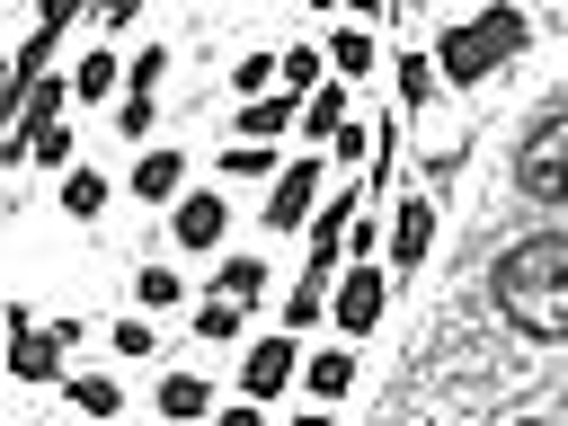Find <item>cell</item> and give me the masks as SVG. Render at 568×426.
<instances>
[{
  "label": "cell",
  "instance_id": "6da1fadb",
  "mask_svg": "<svg viewBox=\"0 0 568 426\" xmlns=\"http://www.w3.org/2000/svg\"><path fill=\"white\" fill-rule=\"evenodd\" d=\"M524 44H532V9H524V0H479L470 18L435 27V71H444L453 98H470V89H488Z\"/></svg>",
  "mask_w": 568,
  "mask_h": 426
},
{
  "label": "cell",
  "instance_id": "7a4b0ae2",
  "mask_svg": "<svg viewBox=\"0 0 568 426\" xmlns=\"http://www.w3.org/2000/svg\"><path fill=\"white\" fill-rule=\"evenodd\" d=\"M515 195L541 204V213H568V98L524 115V133H515Z\"/></svg>",
  "mask_w": 568,
  "mask_h": 426
},
{
  "label": "cell",
  "instance_id": "3957f363",
  "mask_svg": "<svg viewBox=\"0 0 568 426\" xmlns=\"http://www.w3.org/2000/svg\"><path fill=\"white\" fill-rule=\"evenodd\" d=\"M320 204H328V160H320V151H293V160H284V178L266 186V204H257V222H266L275 240H302Z\"/></svg>",
  "mask_w": 568,
  "mask_h": 426
},
{
  "label": "cell",
  "instance_id": "277c9868",
  "mask_svg": "<svg viewBox=\"0 0 568 426\" xmlns=\"http://www.w3.org/2000/svg\"><path fill=\"white\" fill-rule=\"evenodd\" d=\"M364 213H373V186H364V178L337 186V195L311 213V231H302V275H346V240H355Z\"/></svg>",
  "mask_w": 568,
  "mask_h": 426
},
{
  "label": "cell",
  "instance_id": "5b68a950",
  "mask_svg": "<svg viewBox=\"0 0 568 426\" xmlns=\"http://www.w3.org/2000/svg\"><path fill=\"white\" fill-rule=\"evenodd\" d=\"M390 284H399V275H390L382 257H355V266L337 275V302H328V328L364 346V337L382 328V311H390Z\"/></svg>",
  "mask_w": 568,
  "mask_h": 426
},
{
  "label": "cell",
  "instance_id": "8992f818",
  "mask_svg": "<svg viewBox=\"0 0 568 426\" xmlns=\"http://www.w3.org/2000/svg\"><path fill=\"white\" fill-rule=\"evenodd\" d=\"M435 231H444V195L435 186H417V195H399L390 204V275L408 284V275H426V257H435Z\"/></svg>",
  "mask_w": 568,
  "mask_h": 426
},
{
  "label": "cell",
  "instance_id": "52a82bcc",
  "mask_svg": "<svg viewBox=\"0 0 568 426\" xmlns=\"http://www.w3.org/2000/svg\"><path fill=\"white\" fill-rule=\"evenodd\" d=\"M80 9H98V0H36V27H27V44L9 53V106L53 71V44L71 36V18H80Z\"/></svg>",
  "mask_w": 568,
  "mask_h": 426
},
{
  "label": "cell",
  "instance_id": "ba28073f",
  "mask_svg": "<svg viewBox=\"0 0 568 426\" xmlns=\"http://www.w3.org/2000/svg\"><path fill=\"white\" fill-rule=\"evenodd\" d=\"M302 364H311V346H302L293 328L248 337V346H240V399H275V390H293V382H302Z\"/></svg>",
  "mask_w": 568,
  "mask_h": 426
},
{
  "label": "cell",
  "instance_id": "9c48e42d",
  "mask_svg": "<svg viewBox=\"0 0 568 426\" xmlns=\"http://www.w3.org/2000/svg\"><path fill=\"white\" fill-rule=\"evenodd\" d=\"M222 231H231V195H222V186H186V195L169 204V240H178V248L213 257V248H222Z\"/></svg>",
  "mask_w": 568,
  "mask_h": 426
},
{
  "label": "cell",
  "instance_id": "30bf717a",
  "mask_svg": "<svg viewBox=\"0 0 568 426\" xmlns=\"http://www.w3.org/2000/svg\"><path fill=\"white\" fill-rule=\"evenodd\" d=\"M124 186H133L151 213H169V204L186 195V151H178V142H142V160L124 169Z\"/></svg>",
  "mask_w": 568,
  "mask_h": 426
},
{
  "label": "cell",
  "instance_id": "8fae6325",
  "mask_svg": "<svg viewBox=\"0 0 568 426\" xmlns=\"http://www.w3.org/2000/svg\"><path fill=\"white\" fill-rule=\"evenodd\" d=\"M62 355H71V346H62L53 328H27V337H9V382H27V390H62V382H71Z\"/></svg>",
  "mask_w": 568,
  "mask_h": 426
},
{
  "label": "cell",
  "instance_id": "7c38bea8",
  "mask_svg": "<svg viewBox=\"0 0 568 426\" xmlns=\"http://www.w3.org/2000/svg\"><path fill=\"white\" fill-rule=\"evenodd\" d=\"M355 382H364V364H355V337H328V346H311V364H302V390H311L320 408H337Z\"/></svg>",
  "mask_w": 568,
  "mask_h": 426
},
{
  "label": "cell",
  "instance_id": "4fadbf2b",
  "mask_svg": "<svg viewBox=\"0 0 568 426\" xmlns=\"http://www.w3.org/2000/svg\"><path fill=\"white\" fill-rule=\"evenodd\" d=\"M284 133H302V98H293V89L231 106V142H284Z\"/></svg>",
  "mask_w": 568,
  "mask_h": 426
},
{
  "label": "cell",
  "instance_id": "5bb4252c",
  "mask_svg": "<svg viewBox=\"0 0 568 426\" xmlns=\"http://www.w3.org/2000/svg\"><path fill=\"white\" fill-rule=\"evenodd\" d=\"M355 124V80H320L311 98H302V133L293 142H337Z\"/></svg>",
  "mask_w": 568,
  "mask_h": 426
},
{
  "label": "cell",
  "instance_id": "9a60e30c",
  "mask_svg": "<svg viewBox=\"0 0 568 426\" xmlns=\"http://www.w3.org/2000/svg\"><path fill=\"white\" fill-rule=\"evenodd\" d=\"M151 408H160L169 426H204L222 399H213V382H204V373H160V382H151Z\"/></svg>",
  "mask_w": 568,
  "mask_h": 426
},
{
  "label": "cell",
  "instance_id": "2e32d148",
  "mask_svg": "<svg viewBox=\"0 0 568 426\" xmlns=\"http://www.w3.org/2000/svg\"><path fill=\"white\" fill-rule=\"evenodd\" d=\"M328 71H337V80H373V71H390V53H382V36H373L364 18H346V27L328 36Z\"/></svg>",
  "mask_w": 568,
  "mask_h": 426
},
{
  "label": "cell",
  "instance_id": "e0dca14e",
  "mask_svg": "<svg viewBox=\"0 0 568 426\" xmlns=\"http://www.w3.org/2000/svg\"><path fill=\"white\" fill-rule=\"evenodd\" d=\"M390 71H399V115H426V106H435V89H444V71H435V44H408V53H390Z\"/></svg>",
  "mask_w": 568,
  "mask_h": 426
},
{
  "label": "cell",
  "instance_id": "ac0fdd59",
  "mask_svg": "<svg viewBox=\"0 0 568 426\" xmlns=\"http://www.w3.org/2000/svg\"><path fill=\"white\" fill-rule=\"evenodd\" d=\"M328 302H337V275H293V293H284V311H275V328L311 337V328L328 320Z\"/></svg>",
  "mask_w": 568,
  "mask_h": 426
},
{
  "label": "cell",
  "instance_id": "d6986e66",
  "mask_svg": "<svg viewBox=\"0 0 568 426\" xmlns=\"http://www.w3.org/2000/svg\"><path fill=\"white\" fill-rule=\"evenodd\" d=\"M266 284H275V275H266V257H257V248H222L213 293H231V302H248V311H257V302H266Z\"/></svg>",
  "mask_w": 568,
  "mask_h": 426
},
{
  "label": "cell",
  "instance_id": "ffe728a7",
  "mask_svg": "<svg viewBox=\"0 0 568 426\" xmlns=\"http://www.w3.org/2000/svg\"><path fill=\"white\" fill-rule=\"evenodd\" d=\"M115 80H124V53H115V44H80V62H71V89H80V106H98Z\"/></svg>",
  "mask_w": 568,
  "mask_h": 426
},
{
  "label": "cell",
  "instance_id": "44dd1931",
  "mask_svg": "<svg viewBox=\"0 0 568 426\" xmlns=\"http://www.w3.org/2000/svg\"><path fill=\"white\" fill-rule=\"evenodd\" d=\"M106 195H115V178H106V169H89V160H80V169H62V213H71V222H98V213H106Z\"/></svg>",
  "mask_w": 568,
  "mask_h": 426
},
{
  "label": "cell",
  "instance_id": "7402d4cb",
  "mask_svg": "<svg viewBox=\"0 0 568 426\" xmlns=\"http://www.w3.org/2000/svg\"><path fill=\"white\" fill-rule=\"evenodd\" d=\"M195 337H204V346H240V337H248V302L204 293V302H195Z\"/></svg>",
  "mask_w": 568,
  "mask_h": 426
},
{
  "label": "cell",
  "instance_id": "603a6c76",
  "mask_svg": "<svg viewBox=\"0 0 568 426\" xmlns=\"http://www.w3.org/2000/svg\"><path fill=\"white\" fill-rule=\"evenodd\" d=\"M222 80H231V98H240V106H248V98H275V89H284V53H240Z\"/></svg>",
  "mask_w": 568,
  "mask_h": 426
},
{
  "label": "cell",
  "instance_id": "cb8c5ba5",
  "mask_svg": "<svg viewBox=\"0 0 568 426\" xmlns=\"http://www.w3.org/2000/svg\"><path fill=\"white\" fill-rule=\"evenodd\" d=\"M62 399H71L80 417H115V408H124V382H115V373H80V364H71Z\"/></svg>",
  "mask_w": 568,
  "mask_h": 426
},
{
  "label": "cell",
  "instance_id": "d4e9b609",
  "mask_svg": "<svg viewBox=\"0 0 568 426\" xmlns=\"http://www.w3.org/2000/svg\"><path fill=\"white\" fill-rule=\"evenodd\" d=\"M222 178H248V186H275V178H284V151H275V142H231V151H222Z\"/></svg>",
  "mask_w": 568,
  "mask_h": 426
},
{
  "label": "cell",
  "instance_id": "484cf974",
  "mask_svg": "<svg viewBox=\"0 0 568 426\" xmlns=\"http://www.w3.org/2000/svg\"><path fill=\"white\" fill-rule=\"evenodd\" d=\"M320 80H337V71H328V44H284V89L311 98Z\"/></svg>",
  "mask_w": 568,
  "mask_h": 426
},
{
  "label": "cell",
  "instance_id": "4316f807",
  "mask_svg": "<svg viewBox=\"0 0 568 426\" xmlns=\"http://www.w3.org/2000/svg\"><path fill=\"white\" fill-rule=\"evenodd\" d=\"M133 302H142V311H178V302H186V275H178V266H160V257H151V266H142V275H133Z\"/></svg>",
  "mask_w": 568,
  "mask_h": 426
},
{
  "label": "cell",
  "instance_id": "83f0119b",
  "mask_svg": "<svg viewBox=\"0 0 568 426\" xmlns=\"http://www.w3.org/2000/svg\"><path fill=\"white\" fill-rule=\"evenodd\" d=\"M160 71H169V44H160V36H151L142 53H124V89H133V98H160Z\"/></svg>",
  "mask_w": 568,
  "mask_h": 426
},
{
  "label": "cell",
  "instance_id": "f1b7e54d",
  "mask_svg": "<svg viewBox=\"0 0 568 426\" xmlns=\"http://www.w3.org/2000/svg\"><path fill=\"white\" fill-rule=\"evenodd\" d=\"M462 160H470V142H426V160H417V186H435V195H444V186L462 178Z\"/></svg>",
  "mask_w": 568,
  "mask_h": 426
},
{
  "label": "cell",
  "instance_id": "f546056e",
  "mask_svg": "<svg viewBox=\"0 0 568 426\" xmlns=\"http://www.w3.org/2000/svg\"><path fill=\"white\" fill-rule=\"evenodd\" d=\"M27 169H53V178H62V169H80V160H71V124H44V133H36V151H27Z\"/></svg>",
  "mask_w": 568,
  "mask_h": 426
},
{
  "label": "cell",
  "instance_id": "4dcf8cb0",
  "mask_svg": "<svg viewBox=\"0 0 568 426\" xmlns=\"http://www.w3.org/2000/svg\"><path fill=\"white\" fill-rule=\"evenodd\" d=\"M106 346H115V355H160L151 320H115V328H106Z\"/></svg>",
  "mask_w": 568,
  "mask_h": 426
},
{
  "label": "cell",
  "instance_id": "1f68e13d",
  "mask_svg": "<svg viewBox=\"0 0 568 426\" xmlns=\"http://www.w3.org/2000/svg\"><path fill=\"white\" fill-rule=\"evenodd\" d=\"M115 133H124V142H142V133H151V98H133V89H124V106H115Z\"/></svg>",
  "mask_w": 568,
  "mask_h": 426
},
{
  "label": "cell",
  "instance_id": "d6a6232c",
  "mask_svg": "<svg viewBox=\"0 0 568 426\" xmlns=\"http://www.w3.org/2000/svg\"><path fill=\"white\" fill-rule=\"evenodd\" d=\"M204 426H266V399H231V408H213Z\"/></svg>",
  "mask_w": 568,
  "mask_h": 426
},
{
  "label": "cell",
  "instance_id": "836d02e7",
  "mask_svg": "<svg viewBox=\"0 0 568 426\" xmlns=\"http://www.w3.org/2000/svg\"><path fill=\"white\" fill-rule=\"evenodd\" d=\"M142 9H151V0H98V9H89V18H98V27H106V36H115V27H133V18H142Z\"/></svg>",
  "mask_w": 568,
  "mask_h": 426
},
{
  "label": "cell",
  "instance_id": "e575fe53",
  "mask_svg": "<svg viewBox=\"0 0 568 426\" xmlns=\"http://www.w3.org/2000/svg\"><path fill=\"white\" fill-rule=\"evenodd\" d=\"M346 18H364V27H373V18H399V9H390V0H346Z\"/></svg>",
  "mask_w": 568,
  "mask_h": 426
},
{
  "label": "cell",
  "instance_id": "d590c367",
  "mask_svg": "<svg viewBox=\"0 0 568 426\" xmlns=\"http://www.w3.org/2000/svg\"><path fill=\"white\" fill-rule=\"evenodd\" d=\"M293 426H337V417H328V408H320V399H311V408H302V417H293Z\"/></svg>",
  "mask_w": 568,
  "mask_h": 426
},
{
  "label": "cell",
  "instance_id": "8d00e7d4",
  "mask_svg": "<svg viewBox=\"0 0 568 426\" xmlns=\"http://www.w3.org/2000/svg\"><path fill=\"white\" fill-rule=\"evenodd\" d=\"M390 9H399V18H417V9H426V0H390Z\"/></svg>",
  "mask_w": 568,
  "mask_h": 426
},
{
  "label": "cell",
  "instance_id": "74e56055",
  "mask_svg": "<svg viewBox=\"0 0 568 426\" xmlns=\"http://www.w3.org/2000/svg\"><path fill=\"white\" fill-rule=\"evenodd\" d=\"M302 9H346V0H302Z\"/></svg>",
  "mask_w": 568,
  "mask_h": 426
},
{
  "label": "cell",
  "instance_id": "f35d334b",
  "mask_svg": "<svg viewBox=\"0 0 568 426\" xmlns=\"http://www.w3.org/2000/svg\"><path fill=\"white\" fill-rule=\"evenodd\" d=\"M160 426H169V417H160Z\"/></svg>",
  "mask_w": 568,
  "mask_h": 426
}]
</instances>
